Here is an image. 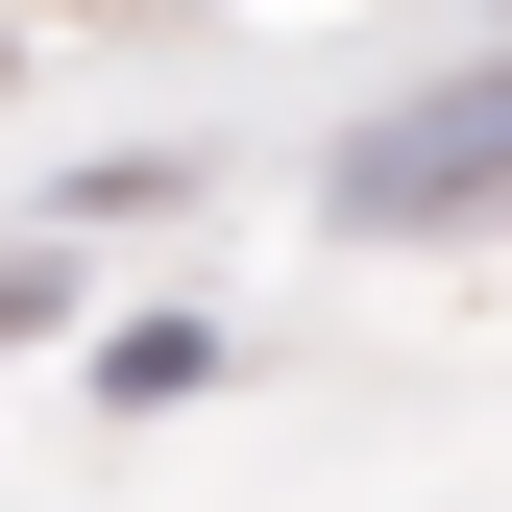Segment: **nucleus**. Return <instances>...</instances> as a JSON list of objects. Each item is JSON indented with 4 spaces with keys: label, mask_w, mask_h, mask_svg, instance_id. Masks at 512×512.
Listing matches in <instances>:
<instances>
[{
    "label": "nucleus",
    "mask_w": 512,
    "mask_h": 512,
    "mask_svg": "<svg viewBox=\"0 0 512 512\" xmlns=\"http://www.w3.org/2000/svg\"><path fill=\"white\" fill-rule=\"evenodd\" d=\"M488 196H512V49H488V74H415L391 122H342V171H317L342 244H439V220H488Z\"/></svg>",
    "instance_id": "nucleus-1"
},
{
    "label": "nucleus",
    "mask_w": 512,
    "mask_h": 512,
    "mask_svg": "<svg viewBox=\"0 0 512 512\" xmlns=\"http://www.w3.org/2000/svg\"><path fill=\"white\" fill-rule=\"evenodd\" d=\"M25 317H49V269H0V342H25Z\"/></svg>",
    "instance_id": "nucleus-3"
},
{
    "label": "nucleus",
    "mask_w": 512,
    "mask_h": 512,
    "mask_svg": "<svg viewBox=\"0 0 512 512\" xmlns=\"http://www.w3.org/2000/svg\"><path fill=\"white\" fill-rule=\"evenodd\" d=\"M98 391H147V415H171V391H220V317H122V342H98Z\"/></svg>",
    "instance_id": "nucleus-2"
}]
</instances>
